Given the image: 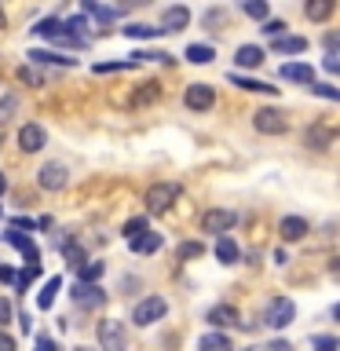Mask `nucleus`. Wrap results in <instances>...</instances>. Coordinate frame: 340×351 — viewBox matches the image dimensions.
Instances as JSON below:
<instances>
[{"label":"nucleus","instance_id":"obj_1","mask_svg":"<svg viewBox=\"0 0 340 351\" xmlns=\"http://www.w3.org/2000/svg\"><path fill=\"white\" fill-rule=\"evenodd\" d=\"M165 315H169V300L158 296V293L143 296V300L132 307V322H136V326H154V322H161Z\"/></svg>","mask_w":340,"mask_h":351},{"label":"nucleus","instance_id":"obj_2","mask_svg":"<svg viewBox=\"0 0 340 351\" xmlns=\"http://www.w3.org/2000/svg\"><path fill=\"white\" fill-rule=\"evenodd\" d=\"M296 318V304L289 300V296H274V300L267 304V311H263V326L271 329H285Z\"/></svg>","mask_w":340,"mask_h":351},{"label":"nucleus","instance_id":"obj_3","mask_svg":"<svg viewBox=\"0 0 340 351\" xmlns=\"http://www.w3.org/2000/svg\"><path fill=\"white\" fill-rule=\"evenodd\" d=\"M99 344H103V351H125L128 348V333L125 326L114 322V318H106V322H99Z\"/></svg>","mask_w":340,"mask_h":351},{"label":"nucleus","instance_id":"obj_4","mask_svg":"<svg viewBox=\"0 0 340 351\" xmlns=\"http://www.w3.org/2000/svg\"><path fill=\"white\" fill-rule=\"evenodd\" d=\"M252 125H256V132H263V136H282L285 128H289V121L282 117V110H271V106H263L252 114Z\"/></svg>","mask_w":340,"mask_h":351},{"label":"nucleus","instance_id":"obj_5","mask_svg":"<svg viewBox=\"0 0 340 351\" xmlns=\"http://www.w3.org/2000/svg\"><path fill=\"white\" fill-rule=\"evenodd\" d=\"M230 227H234V213H230V208H208V213L202 216V230H205V234L223 238Z\"/></svg>","mask_w":340,"mask_h":351},{"label":"nucleus","instance_id":"obj_6","mask_svg":"<svg viewBox=\"0 0 340 351\" xmlns=\"http://www.w3.org/2000/svg\"><path fill=\"white\" fill-rule=\"evenodd\" d=\"M175 194H180V186H175V183H154L147 191V208H150V213H165V208H172Z\"/></svg>","mask_w":340,"mask_h":351},{"label":"nucleus","instance_id":"obj_7","mask_svg":"<svg viewBox=\"0 0 340 351\" xmlns=\"http://www.w3.org/2000/svg\"><path fill=\"white\" fill-rule=\"evenodd\" d=\"M37 180H40L44 191H62L66 180H70V172H66L62 161H48V165H44V169L37 172Z\"/></svg>","mask_w":340,"mask_h":351},{"label":"nucleus","instance_id":"obj_8","mask_svg":"<svg viewBox=\"0 0 340 351\" xmlns=\"http://www.w3.org/2000/svg\"><path fill=\"white\" fill-rule=\"evenodd\" d=\"M183 103H186V110H212V103H216L212 84H191L183 92Z\"/></svg>","mask_w":340,"mask_h":351},{"label":"nucleus","instance_id":"obj_9","mask_svg":"<svg viewBox=\"0 0 340 351\" xmlns=\"http://www.w3.org/2000/svg\"><path fill=\"white\" fill-rule=\"evenodd\" d=\"M73 304L77 307H103L106 304V289H99V285H84V282H73Z\"/></svg>","mask_w":340,"mask_h":351},{"label":"nucleus","instance_id":"obj_10","mask_svg":"<svg viewBox=\"0 0 340 351\" xmlns=\"http://www.w3.org/2000/svg\"><path fill=\"white\" fill-rule=\"evenodd\" d=\"M19 147L26 150V154H37L48 147V132H44L40 125H22L19 128Z\"/></svg>","mask_w":340,"mask_h":351},{"label":"nucleus","instance_id":"obj_11","mask_svg":"<svg viewBox=\"0 0 340 351\" xmlns=\"http://www.w3.org/2000/svg\"><path fill=\"white\" fill-rule=\"evenodd\" d=\"M205 322H212V329H219V333H223V329H230V326H241L238 322V311L230 304H216L212 311L205 315Z\"/></svg>","mask_w":340,"mask_h":351},{"label":"nucleus","instance_id":"obj_12","mask_svg":"<svg viewBox=\"0 0 340 351\" xmlns=\"http://www.w3.org/2000/svg\"><path fill=\"white\" fill-rule=\"evenodd\" d=\"M186 22H191V11H186L183 4L165 8V15H161V33H180V29H186Z\"/></svg>","mask_w":340,"mask_h":351},{"label":"nucleus","instance_id":"obj_13","mask_svg":"<svg viewBox=\"0 0 340 351\" xmlns=\"http://www.w3.org/2000/svg\"><path fill=\"white\" fill-rule=\"evenodd\" d=\"M282 81H296V84H315V66L307 62H285L278 70Z\"/></svg>","mask_w":340,"mask_h":351},{"label":"nucleus","instance_id":"obj_14","mask_svg":"<svg viewBox=\"0 0 340 351\" xmlns=\"http://www.w3.org/2000/svg\"><path fill=\"white\" fill-rule=\"evenodd\" d=\"M278 234H282V241H300V238L307 234V219H300V216H285L282 223H278Z\"/></svg>","mask_w":340,"mask_h":351},{"label":"nucleus","instance_id":"obj_15","mask_svg":"<svg viewBox=\"0 0 340 351\" xmlns=\"http://www.w3.org/2000/svg\"><path fill=\"white\" fill-rule=\"evenodd\" d=\"M197 351H234V348H230V337H227V333L208 329V333L197 340Z\"/></svg>","mask_w":340,"mask_h":351},{"label":"nucleus","instance_id":"obj_16","mask_svg":"<svg viewBox=\"0 0 340 351\" xmlns=\"http://www.w3.org/2000/svg\"><path fill=\"white\" fill-rule=\"evenodd\" d=\"M161 241H165V234H154V230H147L143 238L128 241V245H132V252H139V256H150V252H158V249H161Z\"/></svg>","mask_w":340,"mask_h":351},{"label":"nucleus","instance_id":"obj_17","mask_svg":"<svg viewBox=\"0 0 340 351\" xmlns=\"http://www.w3.org/2000/svg\"><path fill=\"white\" fill-rule=\"evenodd\" d=\"M234 62L256 70V66H263V48H256V44H241V48L234 51Z\"/></svg>","mask_w":340,"mask_h":351},{"label":"nucleus","instance_id":"obj_18","mask_svg":"<svg viewBox=\"0 0 340 351\" xmlns=\"http://www.w3.org/2000/svg\"><path fill=\"white\" fill-rule=\"evenodd\" d=\"M33 62H44V66H77V59H70V55H59V51H44V48H33L29 51Z\"/></svg>","mask_w":340,"mask_h":351},{"label":"nucleus","instance_id":"obj_19","mask_svg":"<svg viewBox=\"0 0 340 351\" xmlns=\"http://www.w3.org/2000/svg\"><path fill=\"white\" fill-rule=\"evenodd\" d=\"M103 271H106V263H99V260H84L81 267H77V282L95 285L99 278H103Z\"/></svg>","mask_w":340,"mask_h":351},{"label":"nucleus","instance_id":"obj_20","mask_svg":"<svg viewBox=\"0 0 340 351\" xmlns=\"http://www.w3.org/2000/svg\"><path fill=\"white\" fill-rule=\"evenodd\" d=\"M238 245H234V238L230 234H223V238H216V260L219 263H238Z\"/></svg>","mask_w":340,"mask_h":351},{"label":"nucleus","instance_id":"obj_21","mask_svg":"<svg viewBox=\"0 0 340 351\" xmlns=\"http://www.w3.org/2000/svg\"><path fill=\"white\" fill-rule=\"evenodd\" d=\"M59 285H62V278H59V274H51V278L40 285V293H37V307H44V311H48V307L55 304V293H59Z\"/></svg>","mask_w":340,"mask_h":351},{"label":"nucleus","instance_id":"obj_22","mask_svg":"<svg viewBox=\"0 0 340 351\" xmlns=\"http://www.w3.org/2000/svg\"><path fill=\"white\" fill-rule=\"evenodd\" d=\"M212 59H216L212 44H191V48H186V62H194V66H208Z\"/></svg>","mask_w":340,"mask_h":351},{"label":"nucleus","instance_id":"obj_23","mask_svg":"<svg viewBox=\"0 0 340 351\" xmlns=\"http://www.w3.org/2000/svg\"><path fill=\"white\" fill-rule=\"evenodd\" d=\"M274 51H278V55H300V51H307V40L304 37H289V33H285V37L274 40Z\"/></svg>","mask_w":340,"mask_h":351},{"label":"nucleus","instance_id":"obj_24","mask_svg":"<svg viewBox=\"0 0 340 351\" xmlns=\"http://www.w3.org/2000/svg\"><path fill=\"white\" fill-rule=\"evenodd\" d=\"M304 15H307V19H315V22L329 19V15H333V0H318V4H307V8H304Z\"/></svg>","mask_w":340,"mask_h":351},{"label":"nucleus","instance_id":"obj_25","mask_svg":"<svg viewBox=\"0 0 340 351\" xmlns=\"http://www.w3.org/2000/svg\"><path fill=\"white\" fill-rule=\"evenodd\" d=\"M238 88H245V92H263V95H274L278 88H271V84H263V81H252V77H230Z\"/></svg>","mask_w":340,"mask_h":351},{"label":"nucleus","instance_id":"obj_26","mask_svg":"<svg viewBox=\"0 0 340 351\" xmlns=\"http://www.w3.org/2000/svg\"><path fill=\"white\" fill-rule=\"evenodd\" d=\"M125 33L132 40H150V37H158L161 29H154V26H147V22H132V26H125Z\"/></svg>","mask_w":340,"mask_h":351},{"label":"nucleus","instance_id":"obj_27","mask_svg":"<svg viewBox=\"0 0 340 351\" xmlns=\"http://www.w3.org/2000/svg\"><path fill=\"white\" fill-rule=\"evenodd\" d=\"M62 256H66V263H70V267L77 271V267H81V263H84V249H81V245H73V241H66V238H62Z\"/></svg>","mask_w":340,"mask_h":351},{"label":"nucleus","instance_id":"obj_28","mask_svg":"<svg viewBox=\"0 0 340 351\" xmlns=\"http://www.w3.org/2000/svg\"><path fill=\"white\" fill-rule=\"evenodd\" d=\"M143 234H147V216H136V219H128V223H125V238L128 241H136Z\"/></svg>","mask_w":340,"mask_h":351},{"label":"nucleus","instance_id":"obj_29","mask_svg":"<svg viewBox=\"0 0 340 351\" xmlns=\"http://www.w3.org/2000/svg\"><path fill=\"white\" fill-rule=\"evenodd\" d=\"M84 11H88V15H95L99 22H114L121 15L117 8H103V4H84Z\"/></svg>","mask_w":340,"mask_h":351},{"label":"nucleus","instance_id":"obj_30","mask_svg":"<svg viewBox=\"0 0 340 351\" xmlns=\"http://www.w3.org/2000/svg\"><path fill=\"white\" fill-rule=\"evenodd\" d=\"M329 139H333V136H329L326 128H315V132H307V147H315V150H326V147H329Z\"/></svg>","mask_w":340,"mask_h":351},{"label":"nucleus","instance_id":"obj_31","mask_svg":"<svg viewBox=\"0 0 340 351\" xmlns=\"http://www.w3.org/2000/svg\"><path fill=\"white\" fill-rule=\"evenodd\" d=\"M15 110H19V95H4V99H0V125H4V121L11 117V114H15Z\"/></svg>","mask_w":340,"mask_h":351},{"label":"nucleus","instance_id":"obj_32","mask_svg":"<svg viewBox=\"0 0 340 351\" xmlns=\"http://www.w3.org/2000/svg\"><path fill=\"white\" fill-rule=\"evenodd\" d=\"M241 11H245L249 19H267V4H263V0H245Z\"/></svg>","mask_w":340,"mask_h":351},{"label":"nucleus","instance_id":"obj_33","mask_svg":"<svg viewBox=\"0 0 340 351\" xmlns=\"http://www.w3.org/2000/svg\"><path fill=\"white\" fill-rule=\"evenodd\" d=\"M143 88H147V92L132 99V103H136V106H143V103H150V99H158V95H161V84H158V81H150V84H143Z\"/></svg>","mask_w":340,"mask_h":351},{"label":"nucleus","instance_id":"obj_34","mask_svg":"<svg viewBox=\"0 0 340 351\" xmlns=\"http://www.w3.org/2000/svg\"><path fill=\"white\" fill-rule=\"evenodd\" d=\"M285 29H289V26H285V22H278V19H267V22H263V33H267V37H274V40L285 37Z\"/></svg>","mask_w":340,"mask_h":351},{"label":"nucleus","instance_id":"obj_35","mask_svg":"<svg viewBox=\"0 0 340 351\" xmlns=\"http://www.w3.org/2000/svg\"><path fill=\"white\" fill-rule=\"evenodd\" d=\"M311 344H315V351H337V348H340V344H337V337H329V333H322V337H315Z\"/></svg>","mask_w":340,"mask_h":351},{"label":"nucleus","instance_id":"obj_36","mask_svg":"<svg viewBox=\"0 0 340 351\" xmlns=\"http://www.w3.org/2000/svg\"><path fill=\"white\" fill-rule=\"evenodd\" d=\"M311 92L322 95V99H329V103H337V99H340V92H337L333 84H311Z\"/></svg>","mask_w":340,"mask_h":351},{"label":"nucleus","instance_id":"obj_37","mask_svg":"<svg viewBox=\"0 0 340 351\" xmlns=\"http://www.w3.org/2000/svg\"><path fill=\"white\" fill-rule=\"evenodd\" d=\"M191 256H202V241H183L180 245V260H191Z\"/></svg>","mask_w":340,"mask_h":351},{"label":"nucleus","instance_id":"obj_38","mask_svg":"<svg viewBox=\"0 0 340 351\" xmlns=\"http://www.w3.org/2000/svg\"><path fill=\"white\" fill-rule=\"evenodd\" d=\"M19 81H26V84H40V73H37V70H29V66H22V70H19Z\"/></svg>","mask_w":340,"mask_h":351},{"label":"nucleus","instance_id":"obj_39","mask_svg":"<svg viewBox=\"0 0 340 351\" xmlns=\"http://www.w3.org/2000/svg\"><path fill=\"white\" fill-rule=\"evenodd\" d=\"M37 351H59V344H55L48 333H40V337H37Z\"/></svg>","mask_w":340,"mask_h":351},{"label":"nucleus","instance_id":"obj_40","mask_svg":"<svg viewBox=\"0 0 340 351\" xmlns=\"http://www.w3.org/2000/svg\"><path fill=\"white\" fill-rule=\"evenodd\" d=\"M322 66H326L329 73H337V70H340V55H337V51H326V62H322Z\"/></svg>","mask_w":340,"mask_h":351},{"label":"nucleus","instance_id":"obj_41","mask_svg":"<svg viewBox=\"0 0 340 351\" xmlns=\"http://www.w3.org/2000/svg\"><path fill=\"white\" fill-rule=\"evenodd\" d=\"M37 223H33V219H26V216H15L11 219V230H33Z\"/></svg>","mask_w":340,"mask_h":351},{"label":"nucleus","instance_id":"obj_42","mask_svg":"<svg viewBox=\"0 0 340 351\" xmlns=\"http://www.w3.org/2000/svg\"><path fill=\"white\" fill-rule=\"evenodd\" d=\"M8 322H11V304L0 300V326H8Z\"/></svg>","mask_w":340,"mask_h":351},{"label":"nucleus","instance_id":"obj_43","mask_svg":"<svg viewBox=\"0 0 340 351\" xmlns=\"http://www.w3.org/2000/svg\"><path fill=\"white\" fill-rule=\"evenodd\" d=\"M267 351H293V344H289V340H271Z\"/></svg>","mask_w":340,"mask_h":351},{"label":"nucleus","instance_id":"obj_44","mask_svg":"<svg viewBox=\"0 0 340 351\" xmlns=\"http://www.w3.org/2000/svg\"><path fill=\"white\" fill-rule=\"evenodd\" d=\"M0 351H15V337L0 333Z\"/></svg>","mask_w":340,"mask_h":351},{"label":"nucleus","instance_id":"obj_45","mask_svg":"<svg viewBox=\"0 0 340 351\" xmlns=\"http://www.w3.org/2000/svg\"><path fill=\"white\" fill-rule=\"evenodd\" d=\"M15 274H19V271H11V267H4V263H0V282H15Z\"/></svg>","mask_w":340,"mask_h":351},{"label":"nucleus","instance_id":"obj_46","mask_svg":"<svg viewBox=\"0 0 340 351\" xmlns=\"http://www.w3.org/2000/svg\"><path fill=\"white\" fill-rule=\"evenodd\" d=\"M8 191V180H4V172H0V194H4Z\"/></svg>","mask_w":340,"mask_h":351},{"label":"nucleus","instance_id":"obj_47","mask_svg":"<svg viewBox=\"0 0 340 351\" xmlns=\"http://www.w3.org/2000/svg\"><path fill=\"white\" fill-rule=\"evenodd\" d=\"M77 351H92V348H77Z\"/></svg>","mask_w":340,"mask_h":351},{"label":"nucleus","instance_id":"obj_48","mask_svg":"<svg viewBox=\"0 0 340 351\" xmlns=\"http://www.w3.org/2000/svg\"><path fill=\"white\" fill-rule=\"evenodd\" d=\"M0 216H4V208H0Z\"/></svg>","mask_w":340,"mask_h":351}]
</instances>
